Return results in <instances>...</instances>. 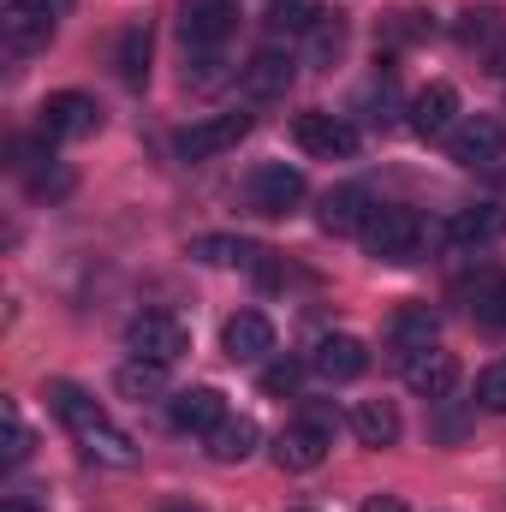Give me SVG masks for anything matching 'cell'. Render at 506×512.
<instances>
[{
    "label": "cell",
    "instance_id": "obj_18",
    "mask_svg": "<svg viewBox=\"0 0 506 512\" xmlns=\"http://www.w3.org/2000/svg\"><path fill=\"white\" fill-rule=\"evenodd\" d=\"M221 352H227L233 364H256V358H268V352H274V328H268V316H262V310H239V316H227V322H221Z\"/></svg>",
    "mask_w": 506,
    "mask_h": 512
},
{
    "label": "cell",
    "instance_id": "obj_35",
    "mask_svg": "<svg viewBox=\"0 0 506 512\" xmlns=\"http://www.w3.org/2000/svg\"><path fill=\"white\" fill-rule=\"evenodd\" d=\"M370 120L376 126L393 120V72H381V84H370Z\"/></svg>",
    "mask_w": 506,
    "mask_h": 512
},
{
    "label": "cell",
    "instance_id": "obj_5",
    "mask_svg": "<svg viewBox=\"0 0 506 512\" xmlns=\"http://www.w3.org/2000/svg\"><path fill=\"white\" fill-rule=\"evenodd\" d=\"M292 137H298V149L316 155V161H346V155H358V126H352L346 114H328V108L298 114V120H292Z\"/></svg>",
    "mask_w": 506,
    "mask_h": 512
},
{
    "label": "cell",
    "instance_id": "obj_36",
    "mask_svg": "<svg viewBox=\"0 0 506 512\" xmlns=\"http://www.w3.org/2000/svg\"><path fill=\"white\" fill-rule=\"evenodd\" d=\"M358 512H405V501H399V495H370Z\"/></svg>",
    "mask_w": 506,
    "mask_h": 512
},
{
    "label": "cell",
    "instance_id": "obj_13",
    "mask_svg": "<svg viewBox=\"0 0 506 512\" xmlns=\"http://www.w3.org/2000/svg\"><path fill=\"white\" fill-rule=\"evenodd\" d=\"M304 364H310L322 382H358V376L370 370V352H364V340H352V334H322Z\"/></svg>",
    "mask_w": 506,
    "mask_h": 512
},
{
    "label": "cell",
    "instance_id": "obj_29",
    "mask_svg": "<svg viewBox=\"0 0 506 512\" xmlns=\"http://www.w3.org/2000/svg\"><path fill=\"white\" fill-rule=\"evenodd\" d=\"M465 298L489 328H506V274H483L477 286H465Z\"/></svg>",
    "mask_w": 506,
    "mask_h": 512
},
{
    "label": "cell",
    "instance_id": "obj_37",
    "mask_svg": "<svg viewBox=\"0 0 506 512\" xmlns=\"http://www.w3.org/2000/svg\"><path fill=\"white\" fill-rule=\"evenodd\" d=\"M0 512H42V501H36V495H6Z\"/></svg>",
    "mask_w": 506,
    "mask_h": 512
},
{
    "label": "cell",
    "instance_id": "obj_39",
    "mask_svg": "<svg viewBox=\"0 0 506 512\" xmlns=\"http://www.w3.org/2000/svg\"><path fill=\"white\" fill-rule=\"evenodd\" d=\"M30 6H42V12H60V6H66V0H30Z\"/></svg>",
    "mask_w": 506,
    "mask_h": 512
},
{
    "label": "cell",
    "instance_id": "obj_14",
    "mask_svg": "<svg viewBox=\"0 0 506 512\" xmlns=\"http://www.w3.org/2000/svg\"><path fill=\"white\" fill-rule=\"evenodd\" d=\"M292 78H298V60L280 54V48H262V54H251V66H239V90H245V102H274V96H286Z\"/></svg>",
    "mask_w": 506,
    "mask_h": 512
},
{
    "label": "cell",
    "instance_id": "obj_22",
    "mask_svg": "<svg viewBox=\"0 0 506 512\" xmlns=\"http://www.w3.org/2000/svg\"><path fill=\"white\" fill-rule=\"evenodd\" d=\"M149 24H126L120 30V48H114V72H120V84H131V90H143L149 84Z\"/></svg>",
    "mask_w": 506,
    "mask_h": 512
},
{
    "label": "cell",
    "instance_id": "obj_41",
    "mask_svg": "<svg viewBox=\"0 0 506 512\" xmlns=\"http://www.w3.org/2000/svg\"><path fill=\"white\" fill-rule=\"evenodd\" d=\"M292 512H310V507H292Z\"/></svg>",
    "mask_w": 506,
    "mask_h": 512
},
{
    "label": "cell",
    "instance_id": "obj_27",
    "mask_svg": "<svg viewBox=\"0 0 506 512\" xmlns=\"http://www.w3.org/2000/svg\"><path fill=\"white\" fill-rule=\"evenodd\" d=\"M346 36H352L346 12H322V24L310 30V66H334L346 54Z\"/></svg>",
    "mask_w": 506,
    "mask_h": 512
},
{
    "label": "cell",
    "instance_id": "obj_2",
    "mask_svg": "<svg viewBox=\"0 0 506 512\" xmlns=\"http://www.w3.org/2000/svg\"><path fill=\"white\" fill-rule=\"evenodd\" d=\"M364 239V251L376 256V262H393V268H405V262H417L423 245H429V227H423V215H411V209H381L370 215V227L358 233Z\"/></svg>",
    "mask_w": 506,
    "mask_h": 512
},
{
    "label": "cell",
    "instance_id": "obj_11",
    "mask_svg": "<svg viewBox=\"0 0 506 512\" xmlns=\"http://www.w3.org/2000/svg\"><path fill=\"white\" fill-rule=\"evenodd\" d=\"M447 149H453L459 167H495V161L506 155V126L501 120H489V114H471V120L453 126Z\"/></svg>",
    "mask_w": 506,
    "mask_h": 512
},
{
    "label": "cell",
    "instance_id": "obj_21",
    "mask_svg": "<svg viewBox=\"0 0 506 512\" xmlns=\"http://www.w3.org/2000/svg\"><path fill=\"white\" fill-rule=\"evenodd\" d=\"M352 435H358L364 447H393V441H399V411H393V399H364V405H352Z\"/></svg>",
    "mask_w": 506,
    "mask_h": 512
},
{
    "label": "cell",
    "instance_id": "obj_28",
    "mask_svg": "<svg viewBox=\"0 0 506 512\" xmlns=\"http://www.w3.org/2000/svg\"><path fill=\"white\" fill-rule=\"evenodd\" d=\"M453 36H459L465 48H495V42L506 36V24H501V12H495V6H471V12H459Z\"/></svg>",
    "mask_w": 506,
    "mask_h": 512
},
{
    "label": "cell",
    "instance_id": "obj_38",
    "mask_svg": "<svg viewBox=\"0 0 506 512\" xmlns=\"http://www.w3.org/2000/svg\"><path fill=\"white\" fill-rule=\"evenodd\" d=\"M489 72H495V78H506V36L489 48Z\"/></svg>",
    "mask_w": 506,
    "mask_h": 512
},
{
    "label": "cell",
    "instance_id": "obj_16",
    "mask_svg": "<svg viewBox=\"0 0 506 512\" xmlns=\"http://www.w3.org/2000/svg\"><path fill=\"white\" fill-rule=\"evenodd\" d=\"M501 239H506V203H471L447 221L453 251H483V245H501Z\"/></svg>",
    "mask_w": 506,
    "mask_h": 512
},
{
    "label": "cell",
    "instance_id": "obj_3",
    "mask_svg": "<svg viewBox=\"0 0 506 512\" xmlns=\"http://www.w3.org/2000/svg\"><path fill=\"white\" fill-rule=\"evenodd\" d=\"M126 352L131 358H149V364H179L191 352V328L173 310H143V316L126 322Z\"/></svg>",
    "mask_w": 506,
    "mask_h": 512
},
{
    "label": "cell",
    "instance_id": "obj_31",
    "mask_svg": "<svg viewBox=\"0 0 506 512\" xmlns=\"http://www.w3.org/2000/svg\"><path fill=\"white\" fill-rule=\"evenodd\" d=\"M304 370H310V364H298V358H274V364L262 370V393L292 399V393H298V382H304Z\"/></svg>",
    "mask_w": 506,
    "mask_h": 512
},
{
    "label": "cell",
    "instance_id": "obj_25",
    "mask_svg": "<svg viewBox=\"0 0 506 512\" xmlns=\"http://www.w3.org/2000/svg\"><path fill=\"white\" fill-rule=\"evenodd\" d=\"M256 441H262V435H256L251 417H227V423L209 435V459H215V465H239V459L256 453Z\"/></svg>",
    "mask_w": 506,
    "mask_h": 512
},
{
    "label": "cell",
    "instance_id": "obj_26",
    "mask_svg": "<svg viewBox=\"0 0 506 512\" xmlns=\"http://www.w3.org/2000/svg\"><path fill=\"white\" fill-rule=\"evenodd\" d=\"M114 387L126 393V399H161L167 393V364H149V358H131L114 370Z\"/></svg>",
    "mask_w": 506,
    "mask_h": 512
},
{
    "label": "cell",
    "instance_id": "obj_32",
    "mask_svg": "<svg viewBox=\"0 0 506 512\" xmlns=\"http://www.w3.org/2000/svg\"><path fill=\"white\" fill-rule=\"evenodd\" d=\"M0 417H6V447H0V459H6V465H24V459H30V429H24L18 405L6 399V405H0Z\"/></svg>",
    "mask_w": 506,
    "mask_h": 512
},
{
    "label": "cell",
    "instance_id": "obj_6",
    "mask_svg": "<svg viewBox=\"0 0 506 512\" xmlns=\"http://www.w3.org/2000/svg\"><path fill=\"white\" fill-rule=\"evenodd\" d=\"M245 203H251L256 215H268V221L292 215L304 203V173L286 167V161H262L251 179H245Z\"/></svg>",
    "mask_w": 506,
    "mask_h": 512
},
{
    "label": "cell",
    "instance_id": "obj_40",
    "mask_svg": "<svg viewBox=\"0 0 506 512\" xmlns=\"http://www.w3.org/2000/svg\"><path fill=\"white\" fill-rule=\"evenodd\" d=\"M167 512H203V507H197V501H185V507H167Z\"/></svg>",
    "mask_w": 506,
    "mask_h": 512
},
{
    "label": "cell",
    "instance_id": "obj_9",
    "mask_svg": "<svg viewBox=\"0 0 506 512\" xmlns=\"http://www.w3.org/2000/svg\"><path fill=\"white\" fill-rule=\"evenodd\" d=\"M227 417H233V411H227V393H221V387H185V393L167 399V423H173L179 435H203V441H209Z\"/></svg>",
    "mask_w": 506,
    "mask_h": 512
},
{
    "label": "cell",
    "instance_id": "obj_30",
    "mask_svg": "<svg viewBox=\"0 0 506 512\" xmlns=\"http://www.w3.org/2000/svg\"><path fill=\"white\" fill-rule=\"evenodd\" d=\"M233 72H227V60H221V48H203V54H191V66H185V84H197V90H215V84H227Z\"/></svg>",
    "mask_w": 506,
    "mask_h": 512
},
{
    "label": "cell",
    "instance_id": "obj_33",
    "mask_svg": "<svg viewBox=\"0 0 506 512\" xmlns=\"http://www.w3.org/2000/svg\"><path fill=\"white\" fill-rule=\"evenodd\" d=\"M477 405L506 417V358H501V364H489V370L477 376Z\"/></svg>",
    "mask_w": 506,
    "mask_h": 512
},
{
    "label": "cell",
    "instance_id": "obj_12",
    "mask_svg": "<svg viewBox=\"0 0 506 512\" xmlns=\"http://www.w3.org/2000/svg\"><path fill=\"white\" fill-rule=\"evenodd\" d=\"M370 215H376V197L364 191V185H334L328 197H322V233H334V239H358L364 227H370Z\"/></svg>",
    "mask_w": 506,
    "mask_h": 512
},
{
    "label": "cell",
    "instance_id": "obj_20",
    "mask_svg": "<svg viewBox=\"0 0 506 512\" xmlns=\"http://www.w3.org/2000/svg\"><path fill=\"white\" fill-rule=\"evenodd\" d=\"M0 36H6L12 54H30V48H42V42L54 36V12H42V6H30V0H12V6L0 12Z\"/></svg>",
    "mask_w": 506,
    "mask_h": 512
},
{
    "label": "cell",
    "instance_id": "obj_19",
    "mask_svg": "<svg viewBox=\"0 0 506 512\" xmlns=\"http://www.w3.org/2000/svg\"><path fill=\"white\" fill-rule=\"evenodd\" d=\"M405 387H411L417 399H447V393L459 387V358H453V352H441V346H429V352L405 358Z\"/></svg>",
    "mask_w": 506,
    "mask_h": 512
},
{
    "label": "cell",
    "instance_id": "obj_1",
    "mask_svg": "<svg viewBox=\"0 0 506 512\" xmlns=\"http://www.w3.org/2000/svg\"><path fill=\"white\" fill-rule=\"evenodd\" d=\"M48 399H54V417L72 429V441L96 459V465H114V471H126V465H137V441H131L126 429L84 393V387L72 382H54L48 387Z\"/></svg>",
    "mask_w": 506,
    "mask_h": 512
},
{
    "label": "cell",
    "instance_id": "obj_8",
    "mask_svg": "<svg viewBox=\"0 0 506 512\" xmlns=\"http://www.w3.org/2000/svg\"><path fill=\"white\" fill-rule=\"evenodd\" d=\"M239 137H251V114H245V108H239V114H215V120L185 126L179 137H173V149H179L185 161H209V155L239 149Z\"/></svg>",
    "mask_w": 506,
    "mask_h": 512
},
{
    "label": "cell",
    "instance_id": "obj_4",
    "mask_svg": "<svg viewBox=\"0 0 506 512\" xmlns=\"http://www.w3.org/2000/svg\"><path fill=\"white\" fill-rule=\"evenodd\" d=\"M36 131L54 137V143H66V137H96V131H102V108H96V96H84V90H54V96L36 108Z\"/></svg>",
    "mask_w": 506,
    "mask_h": 512
},
{
    "label": "cell",
    "instance_id": "obj_17",
    "mask_svg": "<svg viewBox=\"0 0 506 512\" xmlns=\"http://www.w3.org/2000/svg\"><path fill=\"white\" fill-rule=\"evenodd\" d=\"M405 114H411V131L429 137V143H435V137H453V126H459V90H453V84H429V90L411 96Z\"/></svg>",
    "mask_w": 506,
    "mask_h": 512
},
{
    "label": "cell",
    "instance_id": "obj_10",
    "mask_svg": "<svg viewBox=\"0 0 506 512\" xmlns=\"http://www.w3.org/2000/svg\"><path fill=\"white\" fill-rule=\"evenodd\" d=\"M328 447H334V429L316 423V417H298L274 435V465L280 471H316L328 459Z\"/></svg>",
    "mask_w": 506,
    "mask_h": 512
},
{
    "label": "cell",
    "instance_id": "obj_7",
    "mask_svg": "<svg viewBox=\"0 0 506 512\" xmlns=\"http://www.w3.org/2000/svg\"><path fill=\"white\" fill-rule=\"evenodd\" d=\"M233 30H239V0H185V12H179V36L191 54L221 48Z\"/></svg>",
    "mask_w": 506,
    "mask_h": 512
},
{
    "label": "cell",
    "instance_id": "obj_15",
    "mask_svg": "<svg viewBox=\"0 0 506 512\" xmlns=\"http://www.w3.org/2000/svg\"><path fill=\"white\" fill-rule=\"evenodd\" d=\"M387 346H393L399 358H417V352L441 346V316H435L429 304H399V310L387 316Z\"/></svg>",
    "mask_w": 506,
    "mask_h": 512
},
{
    "label": "cell",
    "instance_id": "obj_24",
    "mask_svg": "<svg viewBox=\"0 0 506 512\" xmlns=\"http://www.w3.org/2000/svg\"><path fill=\"white\" fill-rule=\"evenodd\" d=\"M322 0H268V12H262V24L274 30V36H310L316 24H322Z\"/></svg>",
    "mask_w": 506,
    "mask_h": 512
},
{
    "label": "cell",
    "instance_id": "obj_34",
    "mask_svg": "<svg viewBox=\"0 0 506 512\" xmlns=\"http://www.w3.org/2000/svg\"><path fill=\"white\" fill-rule=\"evenodd\" d=\"M435 30V18L429 12H393V24H387V42H423Z\"/></svg>",
    "mask_w": 506,
    "mask_h": 512
},
{
    "label": "cell",
    "instance_id": "obj_23",
    "mask_svg": "<svg viewBox=\"0 0 506 512\" xmlns=\"http://www.w3.org/2000/svg\"><path fill=\"white\" fill-rule=\"evenodd\" d=\"M191 256H197V262H215V268H256L268 251H262V245H251V239L203 233V239H191Z\"/></svg>",
    "mask_w": 506,
    "mask_h": 512
}]
</instances>
